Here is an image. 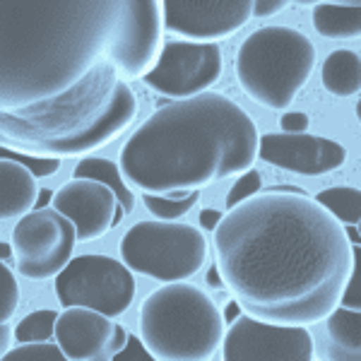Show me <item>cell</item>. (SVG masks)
Segmentation results:
<instances>
[{"mask_svg": "<svg viewBox=\"0 0 361 361\" xmlns=\"http://www.w3.org/2000/svg\"><path fill=\"white\" fill-rule=\"evenodd\" d=\"M328 352L335 359H361V337H359V320L361 313L352 308L337 306L328 318Z\"/></svg>", "mask_w": 361, "mask_h": 361, "instance_id": "obj_19", "label": "cell"}, {"mask_svg": "<svg viewBox=\"0 0 361 361\" xmlns=\"http://www.w3.org/2000/svg\"><path fill=\"white\" fill-rule=\"evenodd\" d=\"M253 17L250 0H166L164 25L171 34L195 44L229 39Z\"/></svg>", "mask_w": 361, "mask_h": 361, "instance_id": "obj_13", "label": "cell"}, {"mask_svg": "<svg viewBox=\"0 0 361 361\" xmlns=\"http://www.w3.org/2000/svg\"><path fill=\"white\" fill-rule=\"evenodd\" d=\"M114 361H154V357H152V352H149L147 345H145L140 337L128 333L126 347L121 349L118 354H116Z\"/></svg>", "mask_w": 361, "mask_h": 361, "instance_id": "obj_30", "label": "cell"}, {"mask_svg": "<svg viewBox=\"0 0 361 361\" xmlns=\"http://www.w3.org/2000/svg\"><path fill=\"white\" fill-rule=\"evenodd\" d=\"M15 333L10 330L8 323H0V352H8V345H10V337H13Z\"/></svg>", "mask_w": 361, "mask_h": 361, "instance_id": "obj_34", "label": "cell"}, {"mask_svg": "<svg viewBox=\"0 0 361 361\" xmlns=\"http://www.w3.org/2000/svg\"><path fill=\"white\" fill-rule=\"evenodd\" d=\"M219 219H222V212H219V209H202L200 212V224L209 231L217 229Z\"/></svg>", "mask_w": 361, "mask_h": 361, "instance_id": "obj_33", "label": "cell"}, {"mask_svg": "<svg viewBox=\"0 0 361 361\" xmlns=\"http://www.w3.org/2000/svg\"><path fill=\"white\" fill-rule=\"evenodd\" d=\"M54 207L78 229V241H97L118 224L121 202L109 185L92 178H75L54 195Z\"/></svg>", "mask_w": 361, "mask_h": 361, "instance_id": "obj_16", "label": "cell"}, {"mask_svg": "<svg viewBox=\"0 0 361 361\" xmlns=\"http://www.w3.org/2000/svg\"><path fill=\"white\" fill-rule=\"evenodd\" d=\"M142 342L159 361H207L224 340V318L207 292L190 282H166L140 306Z\"/></svg>", "mask_w": 361, "mask_h": 361, "instance_id": "obj_5", "label": "cell"}, {"mask_svg": "<svg viewBox=\"0 0 361 361\" xmlns=\"http://www.w3.org/2000/svg\"><path fill=\"white\" fill-rule=\"evenodd\" d=\"M135 277L130 267L109 255H80L56 277V296L63 308L85 306L104 316H123L135 299Z\"/></svg>", "mask_w": 361, "mask_h": 361, "instance_id": "obj_8", "label": "cell"}, {"mask_svg": "<svg viewBox=\"0 0 361 361\" xmlns=\"http://www.w3.org/2000/svg\"><path fill=\"white\" fill-rule=\"evenodd\" d=\"M214 250L222 282L243 311L279 325L328 318L354 267L345 226L292 188H267L222 214Z\"/></svg>", "mask_w": 361, "mask_h": 361, "instance_id": "obj_1", "label": "cell"}, {"mask_svg": "<svg viewBox=\"0 0 361 361\" xmlns=\"http://www.w3.org/2000/svg\"><path fill=\"white\" fill-rule=\"evenodd\" d=\"M323 87L337 99L359 94L361 90V58L354 51H333L323 63Z\"/></svg>", "mask_w": 361, "mask_h": 361, "instance_id": "obj_18", "label": "cell"}, {"mask_svg": "<svg viewBox=\"0 0 361 361\" xmlns=\"http://www.w3.org/2000/svg\"><path fill=\"white\" fill-rule=\"evenodd\" d=\"M58 316H61V313L51 311V308L29 313L27 318H22L20 323H17L15 337L20 342H44V340H49L51 335H56Z\"/></svg>", "mask_w": 361, "mask_h": 361, "instance_id": "obj_23", "label": "cell"}, {"mask_svg": "<svg viewBox=\"0 0 361 361\" xmlns=\"http://www.w3.org/2000/svg\"><path fill=\"white\" fill-rule=\"evenodd\" d=\"M258 128L219 92L157 109L121 147V169L149 195H185L246 173L258 157Z\"/></svg>", "mask_w": 361, "mask_h": 361, "instance_id": "obj_2", "label": "cell"}, {"mask_svg": "<svg viewBox=\"0 0 361 361\" xmlns=\"http://www.w3.org/2000/svg\"><path fill=\"white\" fill-rule=\"evenodd\" d=\"M0 159H13L25 164L29 171L34 173L37 178H46V176H54V173L61 169V159L58 157H39V154H17L13 149L3 147L0 149Z\"/></svg>", "mask_w": 361, "mask_h": 361, "instance_id": "obj_27", "label": "cell"}, {"mask_svg": "<svg viewBox=\"0 0 361 361\" xmlns=\"http://www.w3.org/2000/svg\"><path fill=\"white\" fill-rule=\"evenodd\" d=\"M311 126V118L306 114H284L282 116V128L284 133H306Z\"/></svg>", "mask_w": 361, "mask_h": 361, "instance_id": "obj_31", "label": "cell"}, {"mask_svg": "<svg viewBox=\"0 0 361 361\" xmlns=\"http://www.w3.org/2000/svg\"><path fill=\"white\" fill-rule=\"evenodd\" d=\"M145 207L154 214L157 219H178L180 214H185L190 207L200 200V190H193V193L185 195H176V197H164V195H149L145 193Z\"/></svg>", "mask_w": 361, "mask_h": 361, "instance_id": "obj_24", "label": "cell"}, {"mask_svg": "<svg viewBox=\"0 0 361 361\" xmlns=\"http://www.w3.org/2000/svg\"><path fill=\"white\" fill-rule=\"evenodd\" d=\"M0 250H3V263H10V260H13L15 246H8V241H3V243H0Z\"/></svg>", "mask_w": 361, "mask_h": 361, "instance_id": "obj_39", "label": "cell"}, {"mask_svg": "<svg viewBox=\"0 0 361 361\" xmlns=\"http://www.w3.org/2000/svg\"><path fill=\"white\" fill-rule=\"evenodd\" d=\"M313 27L325 39H357L361 34V5L359 3H323L313 10Z\"/></svg>", "mask_w": 361, "mask_h": 361, "instance_id": "obj_20", "label": "cell"}, {"mask_svg": "<svg viewBox=\"0 0 361 361\" xmlns=\"http://www.w3.org/2000/svg\"><path fill=\"white\" fill-rule=\"evenodd\" d=\"M207 284H209V287H219V284H222V277H219V267L217 265L207 272Z\"/></svg>", "mask_w": 361, "mask_h": 361, "instance_id": "obj_38", "label": "cell"}, {"mask_svg": "<svg viewBox=\"0 0 361 361\" xmlns=\"http://www.w3.org/2000/svg\"><path fill=\"white\" fill-rule=\"evenodd\" d=\"M118 0H3L0 106H37L80 85L106 54Z\"/></svg>", "mask_w": 361, "mask_h": 361, "instance_id": "obj_3", "label": "cell"}, {"mask_svg": "<svg viewBox=\"0 0 361 361\" xmlns=\"http://www.w3.org/2000/svg\"><path fill=\"white\" fill-rule=\"evenodd\" d=\"M0 219H22L37 207L39 183L32 171L13 159L0 161Z\"/></svg>", "mask_w": 361, "mask_h": 361, "instance_id": "obj_17", "label": "cell"}, {"mask_svg": "<svg viewBox=\"0 0 361 361\" xmlns=\"http://www.w3.org/2000/svg\"><path fill=\"white\" fill-rule=\"evenodd\" d=\"M20 306V284L8 263H0V323H8Z\"/></svg>", "mask_w": 361, "mask_h": 361, "instance_id": "obj_26", "label": "cell"}, {"mask_svg": "<svg viewBox=\"0 0 361 361\" xmlns=\"http://www.w3.org/2000/svg\"><path fill=\"white\" fill-rule=\"evenodd\" d=\"M260 185H263V176H260V171H255V169H248L246 173H243L241 178L236 180L234 185H231L229 195H226V207H236L238 202L248 200L250 195H255L260 190Z\"/></svg>", "mask_w": 361, "mask_h": 361, "instance_id": "obj_28", "label": "cell"}, {"mask_svg": "<svg viewBox=\"0 0 361 361\" xmlns=\"http://www.w3.org/2000/svg\"><path fill=\"white\" fill-rule=\"evenodd\" d=\"M323 205L340 224H359L361 219V193L352 185H333L313 197Z\"/></svg>", "mask_w": 361, "mask_h": 361, "instance_id": "obj_22", "label": "cell"}, {"mask_svg": "<svg viewBox=\"0 0 361 361\" xmlns=\"http://www.w3.org/2000/svg\"><path fill=\"white\" fill-rule=\"evenodd\" d=\"M226 361H311L313 340L304 325H279L238 316L222 340Z\"/></svg>", "mask_w": 361, "mask_h": 361, "instance_id": "obj_12", "label": "cell"}, {"mask_svg": "<svg viewBox=\"0 0 361 361\" xmlns=\"http://www.w3.org/2000/svg\"><path fill=\"white\" fill-rule=\"evenodd\" d=\"M287 0H258V3H253V15L258 17H272L277 13H282L284 8H287Z\"/></svg>", "mask_w": 361, "mask_h": 361, "instance_id": "obj_32", "label": "cell"}, {"mask_svg": "<svg viewBox=\"0 0 361 361\" xmlns=\"http://www.w3.org/2000/svg\"><path fill=\"white\" fill-rule=\"evenodd\" d=\"M73 178H92V180H99V183L109 185L116 193V197H118L126 214H130L133 207H135V195H133V190L128 188L123 176H121V164H116L111 159H99V157L82 159L75 166Z\"/></svg>", "mask_w": 361, "mask_h": 361, "instance_id": "obj_21", "label": "cell"}, {"mask_svg": "<svg viewBox=\"0 0 361 361\" xmlns=\"http://www.w3.org/2000/svg\"><path fill=\"white\" fill-rule=\"evenodd\" d=\"M316 46L292 27H263L248 34L236 54L243 92L265 109H287L316 68Z\"/></svg>", "mask_w": 361, "mask_h": 361, "instance_id": "obj_6", "label": "cell"}, {"mask_svg": "<svg viewBox=\"0 0 361 361\" xmlns=\"http://www.w3.org/2000/svg\"><path fill=\"white\" fill-rule=\"evenodd\" d=\"M78 243V229L58 209H34L17 219L13 229V246L17 270L27 279L58 277Z\"/></svg>", "mask_w": 361, "mask_h": 361, "instance_id": "obj_9", "label": "cell"}, {"mask_svg": "<svg viewBox=\"0 0 361 361\" xmlns=\"http://www.w3.org/2000/svg\"><path fill=\"white\" fill-rule=\"evenodd\" d=\"M260 159L301 176H323L337 171L347 159V149L330 137L308 133H267L258 145Z\"/></svg>", "mask_w": 361, "mask_h": 361, "instance_id": "obj_15", "label": "cell"}, {"mask_svg": "<svg viewBox=\"0 0 361 361\" xmlns=\"http://www.w3.org/2000/svg\"><path fill=\"white\" fill-rule=\"evenodd\" d=\"M345 234H347V238H349V243H354V246H359V229H357V224H347L345 226Z\"/></svg>", "mask_w": 361, "mask_h": 361, "instance_id": "obj_37", "label": "cell"}, {"mask_svg": "<svg viewBox=\"0 0 361 361\" xmlns=\"http://www.w3.org/2000/svg\"><path fill=\"white\" fill-rule=\"evenodd\" d=\"M54 195H56V193H51V190H49V188H44V190H42V193H39L37 207H34V209H44L46 205H49V202H54Z\"/></svg>", "mask_w": 361, "mask_h": 361, "instance_id": "obj_36", "label": "cell"}, {"mask_svg": "<svg viewBox=\"0 0 361 361\" xmlns=\"http://www.w3.org/2000/svg\"><path fill=\"white\" fill-rule=\"evenodd\" d=\"M224 58L217 44L171 42L164 46L157 66L145 75L154 92L171 99H190L222 78Z\"/></svg>", "mask_w": 361, "mask_h": 361, "instance_id": "obj_11", "label": "cell"}, {"mask_svg": "<svg viewBox=\"0 0 361 361\" xmlns=\"http://www.w3.org/2000/svg\"><path fill=\"white\" fill-rule=\"evenodd\" d=\"M121 258L145 277L183 282L205 265L207 238L188 222H137L121 238Z\"/></svg>", "mask_w": 361, "mask_h": 361, "instance_id": "obj_7", "label": "cell"}, {"mask_svg": "<svg viewBox=\"0 0 361 361\" xmlns=\"http://www.w3.org/2000/svg\"><path fill=\"white\" fill-rule=\"evenodd\" d=\"M56 340L73 361H109L126 347L128 330L94 308L68 306L58 316Z\"/></svg>", "mask_w": 361, "mask_h": 361, "instance_id": "obj_14", "label": "cell"}, {"mask_svg": "<svg viewBox=\"0 0 361 361\" xmlns=\"http://www.w3.org/2000/svg\"><path fill=\"white\" fill-rule=\"evenodd\" d=\"M66 352L61 345H51L49 340L44 342H20V347L8 349L3 354V361H66Z\"/></svg>", "mask_w": 361, "mask_h": 361, "instance_id": "obj_25", "label": "cell"}, {"mask_svg": "<svg viewBox=\"0 0 361 361\" xmlns=\"http://www.w3.org/2000/svg\"><path fill=\"white\" fill-rule=\"evenodd\" d=\"M342 308H352V311H359L361 306V296H359V267H357V246H354V267L347 277V284L342 289V296H340V304Z\"/></svg>", "mask_w": 361, "mask_h": 361, "instance_id": "obj_29", "label": "cell"}, {"mask_svg": "<svg viewBox=\"0 0 361 361\" xmlns=\"http://www.w3.org/2000/svg\"><path fill=\"white\" fill-rule=\"evenodd\" d=\"M161 13L164 3L157 0H126L121 8L106 46V61L123 82L147 75L159 61Z\"/></svg>", "mask_w": 361, "mask_h": 361, "instance_id": "obj_10", "label": "cell"}, {"mask_svg": "<svg viewBox=\"0 0 361 361\" xmlns=\"http://www.w3.org/2000/svg\"><path fill=\"white\" fill-rule=\"evenodd\" d=\"M137 116V97L111 63H99L63 97L0 116L3 137L39 157H78L106 147Z\"/></svg>", "mask_w": 361, "mask_h": 361, "instance_id": "obj_4", "label": "cell"}, {"mask_svg": "<svg viewBox=\"0 0 361 361\" xmlns=\"http://www.w3.org/2000/svg\"><path fill=\"white\" fill-rule=\"evenodd\" d=\"M241 316V304L234 299V301H229L226 304V308H224V320H229V323H234V320Z\"/></svg>", "mask_w": 361, "mask_h": 361, "instance_id": "obj_35", "label": "cell"}]
</instances>
